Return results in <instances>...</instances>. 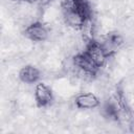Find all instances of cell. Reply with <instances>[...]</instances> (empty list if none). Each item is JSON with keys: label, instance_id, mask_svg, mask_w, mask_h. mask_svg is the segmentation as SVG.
<instances>
[{"label": "cell", "instance_id": "1", "mask_svg": "<svg viewBox=\"0 0 134 134\" xmlns=\"http://www.w3.org/2000/svg\"><path fill=\"white\" fill-rule=\"evenodd\" d=\"M84 52L92 60V62L98 68L105 64V62H106V60L108 58V55H107L106 51L104 50L102 44L98 43V42H94V41L90 42L87 45L86 50Z\"/></svg>", "mask_w": 134, "mask_h": 134}, {"label": "cell", "instance_id": "2", "mask_svg": "<svg viewBox=\"0 0 134 134\" xmlns=\"http://www.w3.org/2000/svg\"><path fill=\"white\" fill-rule=\"evenodd\" d=\"M73 63H74V66L77 67L85 74L93 75L98 69V67L92 62V60L85 52L76 54L73 59Z\"/></svg>", "mask_w": 134, "mask_h": 134}, {"label": "cell", "instance_id": "3", "mask_svg": "<svg viewBox=\"0 0 134 134\" xmlns=\"http://www.w3.org/2000/svg\"><path fill=\"white\" fill-rule=\"evenodd\" d=\"M47 35H48L47 29L43 24L39 22L32 23L25 28V36L35 42H42L46 40Z\"/></svg>", "mask_w": 134, "mask_h": 134}, {"label": "cell", "instance_id": "4", "mask_svg": "<svg viewBox=\"0 0 134 134\" xmlns=\"http://www.w3.org/2000/svg\"><path fill=\"white\" fill-rule=\"evenodd\" d=\"M35 97L38 105L44 107L52 100V92L47 85L39 83L35 88Z\"/></svg>", "mask_w": 134, "mask_h": 134}, {"label": "cell", "instance_id": "5", "mask_svg": "<svg viewBox=\"0 0 134 134\" xmlns=\"http://www.w3.org/2000/svg\"><path fill=\"white\" fill-rule=\"evenodd\" d=\"M98 104V98L92 93H81L75 98V105L80 109H93Z\"/></svg>", "mask_w": 134, "mask_h": 134}, {"label": "cell", "instance_id": "6", "mask_svg": "<svg viewBox=\"0 0 134 134\" xmlns=\"http://www.w3.org/2000/svg\"><path fill=\"white\" fill-rule=\"evenodd\" d=\"M19 77L23 83L32 84L36 83L40 77L39 70L34 66H25L19 72Z\"/></svg>", "mask_w": 134, "mask_h": 134}, {"label": "cell", "instance_id": "7", "mask_svg": "<svg viewBox=\"0 0 134 134\" xmlns=\"http://www.w3.org/2000/svg\"><path fill=\"white\" fill-rule=\"evenodd\" d=\"M121 43H122V39L120 38V36H118V35H111L100 44H102L104 50L106 51L107 55L109 57V55H111L113 52H115L119 48Z\"/></svg>", "mask_w": 134, "mask_h": 134}, {"label": "cell", "instance_id": "8", "mask_svg": "<svg viewBox=\"0 0 134 134\" xmlns=\"http://www.w3.org/2000/svg\"><path fill=\"white\" fill-rule=\"evenodd\" d=\"M104 113L107 117H110V118H117V115H118V112H117V109L116 107L113 105V104H107L105 107H104Z\"/></svg>", "mask_w": 134, "mask_h": 134}, {"label": "cell", "instance_id": "9", "mask_svg": "<svg viewBox=\"0 0 134 134\" xmlns=\"http://www.w3.org/2000/svg\"><path fill=\"white\" fill-rule=\"evenodd\" d=\"M15 1H18V2H26V3H40V0H15Z\"/></svg>", "mask_w": 134, "mask_h": 134}]
</instances>
